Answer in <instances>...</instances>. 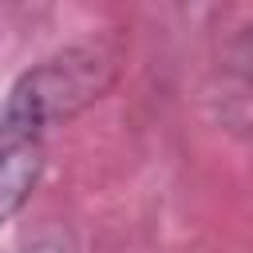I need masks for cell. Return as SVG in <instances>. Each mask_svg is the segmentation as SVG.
Masks as SVG:
<instances>
[{
    "label": "cell",
    "mask_w": 253,
    "mask_h": 253,
    "mask_svg": "<svg viewBox=\"0 0 253 253\" xmlns=\"http://www.w3.org/2000/svg\"><path fill=\"white\" fill-rule=\"evenodd\" d=\"M20 253H71V245L47 237V241H36V245H28V249H20Z\"/></svg>",
    "instance_id": "277c9868"
},
{
    "label": "cell",
    "mask_w": 253,
    "mask_h": 253,
    "mask_svg": "<svg viewBox=\"0 0 253 253\" xmlns=\"http://www.w3.org/2000/svg\"><path fill=\"white\" fill-rule=\"evenodd\" d=\"M47 166V134L0 111V229L32 202Z\"/></svg>",
    "instance_id": "7a4b0ae2"
},
{
    "label": "cell",
    "mask_w": 253,
    "mask_h": 253,
    "mask_svg": "<svg viewBox=\"0 0 253 253\" xmlns=\"http://www.w3.org/2000/svg\"><path fill=\"white\" fill-rule=\"evenodd\" d=\"M229 67H233V75L241 79V87L253 91V24L237 36V43H233V51H229Z\"/></svg>",
    "instance_id": "3957f363"
},
{
    "label": "cell",
    "mask_w": 253,
    "mask_h": 253,
    "mask_svg": "<svg viewBox=\"0 0 253 253\" xmlns=\"http://www.w3.org/2000/svg\"><path fill=\"white\" fill-rule=\"evenodd\" d=\"M119 71V55L107 43H75L63 47L47 59H40L36 67H28L0 111L40 126L43 134L67 119H75L83 107L99 103L107 95V87L115 83Z\"/></svg>",
    "instance_id": "6da1fadb"
}]
</instances>
